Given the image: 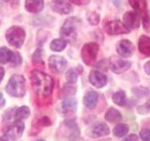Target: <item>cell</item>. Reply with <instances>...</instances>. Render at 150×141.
<instances>
[{"label":"cell","mask_w":150,"mask_h":141,"mask_svg":"<svg viewBox=\"0 0 150 141\" xmlns=\"http://www.w3.org/2000/svg\"><path fill=\"white\" fill-rule=\"evenodd\" d=\"M98 100V94L95 90H89L86 93L83 97V105L88 109H93L96 106Z\"/></svg>","instance_id":"e0dca14e"},{"label":"cell","mask_w":150,"mask_h":141,"mask_svg":"<svg viewBox=\"0 0 150 141\" xmlns=\"http://www.w3.org/2000/svg\"><path fill=\"white\" fill-rule=\"evenodd\" d=\"M140 136L144 141H150V130L143 129L140 132Z\"/></svg>","instance_id":"1f68e13d"},{"label":"cell","mask_w":150,"mask_h":141,"mask_svg":"<svg viewBox=\"0 0 150 141\" xmlns=\"http://www.w3.org/2000/svg\"><path fill=\"white\" fill-rule=\"evenodd\" d=\"M140 16L136 11H127L123 16V24L129 30L137 29L140 26Z\"/></svg>","instance_id":"30bf717a"},{"label":"cell","mask_w":150,"mask_h":141,"mask_svg":"<svg viewBox=\"0 0 150 141\" xmlns=\"http://www.w3.org/2000/svg\"><path fill=\"white\" fill-rule=\"evenodd\" d=\"M139 51L143 55L150 56V38L147 36H141L139 39Z\"/></svg>","instance_id":"d6986e66"},{"label":"cell","mask_w":150,"mask_h":141,"mask_svg":"<svg viewBox=\"0 0 150 141\" xmlns=\"http://www.w3.org/2000/svg\"><path fill=\"white\" fill-rule=\"evenodd\" d=\"M81 25V20L78 17H69L65 21L62 27L60 29V33L66 39L75 38L77 34L78 28Z\"/></svg>","instance_id":"5b68a950"},{"label":"cell","mask_w":150,"mask_h":141,"mask_svg":"<svg viewBox=\"0 0 150 141\" xmlns=\"http://www.w3.org/2000/svg\"><path fill=\"white\" fill-rule=\"evenodd\" d=\"M43 0H25V6L27 11L31 13H39L43 9Z\"/></svg>","instance_id":"ac0fdd59"},{"label":"cell","mask_w":150,"mask_h":141,"mask_svg":"<svg viewBox=\"0 0 150 141\" xmlns=\"http://www.w3.org/2000/svg\"><path fill=\"white\" fill-rule=\"evenodd\" d=\"M38 141H44V140H42V139H40V140H38Z\"/></svg>","instance_id":"60d3db41"},{"label":"cell","mask_w":150,"mask_h":141,"mask_svg":"<svg viewBox=\"0 0 150 141\" xmlns=\"http://www.w3.org/2000/svg\"><path fill=\"white\" fill-rule=\"evenodd\" d=\"M149 111H150V100L145 103L144 105L138 107V112L140 114H146Z\"/></svg>","instance_id":"4dcf8cb0"},{"label":"cell","mask_w":150,"mask_h":141,"mask_svg":"<svg viewBox=\"0 0 150 141\" xmlns=\"http://www.w3.org/2000/svg\"><path fill=\"white\" fill-rule=\"evenodd\" d=\"M4 73H5V72H4V69H3V67H1V80H3V77H4Z\"/></svg>","instance_id":"f35d334b"},{"label":"cell","mask_w":150,"mask_h":141,"mask_svg":"<svg viewBox=\"0 0 150 141\" xmlns=\"http://www.w3.org/2000/svg\"><path fill=\"white\" fill-rule=\"evenodd\" d=\"M6 91L12 97H23L25 94V79L23 75L14 74L9 78Z\"/></svg>","instance_id":"7a4b0ae2"},{"label":"cell","mask_w":150,"mask_h":141,"mask_svg":"<svg viewBox=\"0 0 150 141\" xmlns=\"http://www.w3.org/2000/svg\"><path fill=\"white\" fill-rule=\"evenodd\" d=\"M11 67H18L19 65H21L22 63V56L21 55L18 53V52H13L12 54V58L11 60Z\"/></svg>","instance_id":"f1b7e54d"},{"label":"cell","mask_w":150,"mask_h":141,"mask_svg":"<svg viewBox=\"0 0 150 141\" xmlns=\"http://www.w3.org/2000/svg\"><path fill=\"white\" fill-rule=\"evenodd\" d=\"M109 66L110 69L114 72L115 73H123L125 72H127L131 66V62L128 60L122 59L118 56H112L110 58V62H109Z\"/></svg>","instance_id":"52a82bcc"},{"label":"cell","mask_w":150,"mask_h":141,"mask_svg":"<svg viewBox=\"0 0 150 141\" xmlns=\"http://www.w3.org/2000/svg\"><path fill=\"white\" fill-rule=\"evenodd\" d=\"M112 102H114L115 105H119V106H123L125 105V103L127 102V98H126V93L123 90H118L116 91L114 95H112Z\"/></svg>","instance_id":"cb8c5ba5"},{"label":"cell","mask_w":150,"mask_h":141,"mask_svg":"<svg viewBox=\"0 0 150 141\" xmlns=\"http://www.w3.org/2000/svg\"><path fill=\"white\" fill-rule=\"evenodd\" d=\"M51 8L54 11L63 15L69 14L72 11L71 5L68 2V0H53L51 2Z\"/></svg>","instance_id":"4fadbf2b"},{"label":"cell","mask_w":150,"mask_h":141,"mask_svg":"<svg viewBox=\"0 0 150 141\" xmlns=\"http://www.w3.org/2000/svg\"><path fill=\"white\" fill-rule=\"evenodd\" d=\"M3 1H8V0H3Z\"/></svg>","instance_id":"b9f144b4"},{"label":"cell","mask_w":150,"mask_h":141,"mask_svg":"<svg viewBox=\"0 0 150 141\" xmlns=\"http://www.w3.org/2000/svg\"><path fill=\"white\" fill-rule=\"evenodd\" d=\"M135 47L132 44V42L128 40H122L118 41L116 45V51L121 56L124 58H129L132 56Z\"/></svg>","instance_id":"7c38bea8"},{"label":"cell","mask_w":150,"mask_h":141,"mask_svg":"<svg viewBox=\"0 0 150 141\" xmlns=\"http://www.w3.org/2000/svg\"><path fill=\"white\" fill-rule=\"evenodd\" d=\"M13 52H11L7 47H1L0 49V62L1 64H6L8 62H11L12 58Z\"/></svg>","instance_id":"7402d4cb"},{"label":"cell","mask_w":150,"mask_h":141,"mask_svg":"<svg viewBox=\"0 0 150 141\" xmlns=\"http://www.w3.org/2000/svg\"><path fill=\"white\" fill-rule=\"evenodd\" d=\"M29 115H30L29 108L27 106H21V107H19L18 109H16L14 119L17 121H21L22 120L27 119V118L29 117Z\"/></svg>","instance_id":"44dd1931"},{"label":"cell","mask_w":150,"mask_h":141,"mask_svg":"<svg viewBox=\"0 0 150 141\" xmlns=\"http://www.w3.org/2000/svg\"><path fill=\"white\" fill-rule=\"evenodd\" d=\"M0 141H9V140H8V139L7 137H5V136L3 135V136H2V137H1V138H0Z\"/></svg>","instance_id":"ab89813d"},{"label":"cell","mask_w":150,"mask_h":141,"mask_svg":"<svg viewBox=\"0 0 150 141\" xmlns=\"http://www.w3.org/2000/svg\"><path fill=\"white\" fill-rule=\"evenodd\" d=\"M49 68L52 72L55 73H61L67 68L68 62L63 56H51L49 58Z\"/></svg>","instance_id":"ba28073f"},{"label":"cell","mask_w":150,"mask_h":141,"mask_svg":"<svg viewBox=\"0 0 150 141\" xmlns=\"http://www.w3.org/2000/svg\"><path fill=\"white\" fill-rule=\"evenodd\" d=\"M30 79L34 90L38 95L48 97L54 89V79L49 74L44 73L39 70H32Z\"/></svg>","instance_id":"6da1fadb"},{"label":"cell","mask_w":150,"mask_h":141,"mask_svg":"<svg viewBox=\"0 0 150 141\" xmlns=\"http://www.w3.org/2000/svg\"><path fill=\"white\" fill-rule=\"evenodd\" d=\"M40 122H41V124L43 125V126H49V125L51 124V121H50V120H49V118H47V117L42 118L41 120H40Z\"/></svg>","instance_id":"d590c367"},{"label":"cell","mask_w":150,"mask_h":141,"mask_svg":"<svg viewBox=\"0 0 150 141\" xmlns=\"http://www.w3.org/2000/svg\"><path fill=\"white\" fill-rule=\"evenodd\" d=\"M129 133V127L128 125H126L124 123H120L117 124L114 130H112V134H114L117 137H122V136L126 135Z\"/></svg>","instance_id":"d4e9b609"},{"label":"cell","mask_w":150,"mask_h":141,"mask_svg":"<svg viewBox=\"0 0 150 141\" xmlns=\"http://www.w3.org/2000/svg\"><path fill=\"white\" fill-rule=\"evenodd\" d=\"M70 2H72L75 5H78V6H83V5H86L90 2V0H69Z\"/></svg>","instance_id":"836d02e7"},{"label":"cell","mask_w":150,"mask_h":141,"mask_svg":"<svg viewBox=\"0 0 150 141\" xmlns=\"http://www.w3.org/2000/svg\"><path fill=\"white\" fill-rule=\"evenodd\" d=\"M42 52H41V49H37L36 52L34 53L32 56V59L34 61V63H37V64H43V61H42Z\"/></svg>","instance_id":"f546056e"},{"label":"cell","mask_w":150,"mask_h":141,"mask_svg":"<svg viewBox=\"0 0 150 141\" xmlns=\"http://www.w3.org/2000/svg\"><path fill=\"white\" fill-rule=\"evenodd\" d=\"M78 75L79 72L77 69H69L66 73V79L69 84H74L77 81Z\"/></svg>","instance_id":"4316f807"},{"label":"cell","mask_w":150,"mask_h":141,"mask_svg":"<svg viewBox=\"0 0 150 141\" xmlns=\"http://www.w3.org/2000/svg\"><path fill=\"white\" fill-rule=\"evenodd\" d=\"M89 82L96 88H103L107 84V76L98 70H92L89 73Z\"/></svg>","instance_id":"9a60e30c"},{"label":"cell","mask_w":150,"mask_h":141,"mask_svg":"<svg viewBox=\"0 0 150 141\" xmlns=\"http://www.w3.org/2000/svg\"><path fill=\"white\" fill-rule=\"evenodd\" d=\"M87 135L89 136L94 138H97V137H101V136H105L108 135L110 134V129L105 123H98L91 126L90 128L87 130Z\"/></svg>","instance_id":"8fae6325"},{"label":"cell","mask_w":150,"mask_h":141,"mask_svg":"<svg viewBox=\"0 0 150 141\" xmlns=\"http://www.w3.org/2000/svg\"><path fill=\"white\" fill-rule=\"evenodd\" d=\"M144 70L146 73L150 74V61H148V62L144 64Z\"/></svg>","instance_id":"8d00e7d4"},{"label":"cell","mask_w":150,"mask_h":141,"mask_svg":"<svg viewBox=\"0 0 150 141\" xmlns=\"http://www.w3.org/2000/svg\"><path fill=\"white\" fill-rule=\"evenodd\" d=\"M6 39L11 46L15 48H20L25 39V31L20 26H13L7 30Z\"/></svg>","instance_id":"3957f363"},{"label":"cell","mask_w":150,"mask_h":141,"mask_svg":"<svg viewBox=\"0 0 150 141\" xmlns=\"http://www.w3.org/2000/svg\"><path fill=\"white\" fill-rule=\"evenodd\" d=\"M67 46V41L63 39H55L51 42L50 48L54 52L63 51Z\"/></svg>","instance_id":"603a6c76"},{"label":"cell","mask_w":150,"mask_h":141,"mask_svg":"<svg viewBox=\"0 0 150 141\" xmlns=\"http://www.w3.org/2000/svg\"><path fill=\"white\" fill-rule=\"evenodd\" d=\"M0 98H1V105H0V106L3 107L5 105V100H4V97H3V94L2 93L0 94Z\"/></svg>","instance_id":"74e56055"},{"label":"cell","mask_w":150,"mask_h":141,"mask_svg":"<svg viewBox=\"0 0 150 141\" xmlns=\"http://www.w3.org/2000/svg\"><path fill=\"white\" fill-rule=\"evenodd\" d=\"M98 50H100V47L96 42H88V43L84 44L81 52V56L83 62L90 67L95 65L97 62Z\"/></svg>","instance_id":"277c9868"},{"label":"cell","mask_w":150,"mask_h":141,"mask_svg":"<svg viewBox=\"0 0 150 141\" xmlns=\"http://www.w3.org/2000/svg\"><path fill=\"white\" fill-rule=\"evenodd\" d=\"M76 92V88L70 85H65L61 88V91L59 93V98H69V96H72Z\"/></svg>","instance_id":"484cf974"},{"label":"cell","mask_w":150,"mask_h":141,"mask_svg":"<svg viewBox=\"0 0 150 141\" xmlns=\"http://www.w3.org/2000/svg\"><path fill=\"white\" fill-rule=\"evenodd\" d=\"M105 120L110 122H118L122 120L121 113L115 108H109L105 114Z\"/></svg>","instance_id":"ffe728a7"},{"label":"cell","mask_w":150,"mask_h":141,"mask_svg":"<svg viewBox=\"0 0 150 141\" xmlns=\"http://www.w3.org/2000/svg\"><path fill=\"white\" fill-rule=\"evenodd\" d=\"M105 32L109 35H120V34H127L129 30L125 26V25L119 20H112L106 22L103 26Z\"/></svg>","instance_id":"8992f818"},{"label":"cell","mask_w":150,"mask_h":141,"mask_svg":"<svg viewBox=\"0 0 150 141\" xmlns=\"http://www.w3.org/2000/svg\"><path fill=\"white\" fill-rule=\"evenodd\" d=\"M142 20H143L144 29L146 32H150V16L144 18V19H142Z\"/></svg>","instance_id":"d6a6232c"},{"label":"cell","mask_w":150,"mask_h":141,"mask_svg":"<svg viewBox=\"0 0 150 141\" xmlns=\"http://www.w3.org/2000/svg\"><path fill=\"white\" fill-rule=\"evenodd\" d=\"M86 19L88 23L90 24L92 26H97L98 23H100V15H98V13L95 12V11H92V12H89L87 13L86 15Z\"/></svg>","instance_id":"83f0119b"},{"label":"cell","mask_w":150,"mask_h":141,"mask_svg":"<svg viewBox=\"0 0 150 141\" xmlns=\"http://www.w3.org/2000/svg\"><path fill=\"white\" fill-rule=\"evenodd\" d=\"M122 141H139V137L136 135L132 134V135H129L128 136H126Z\"/></svg>","instance_id":"e575fe53"},{"label":"cell","mask_w":150,"mask_h":141,"mask_svg":"<svg viewBox=\"0 0 150 141\" xmlns=\"http://www.w3.org/2000/svg\"><path fill=\"white\" fill-rule=\"evenodd\" d=\"M23 130H25V124L22 121H16L8 127L3 135L8 140H16L22 136Z\"/></svg>","instance_id":"9c48e42d"},{"label":"cell","mask_w":150,"mask_h":141,"mask_svg":"<svg viewBox=\"0 0 150 141\" xmlns=\"http://www.w3.org/2000/svg\"><path fill=\"white\" fill-rule=\"evenodd\" d=\"M77 109V101L72 98H67L63 101L59 107V113L64 116H69L76 112Z\"/></svg>","instance_id":"5bb4252c"},{"label":"cell","mask_w":150,"mask_h":141,"mask_svg":"<svg viewBox=\"0 0 150 141\" xmlns=\"http://www.w3.org/2000/svg\"><path fill=\"white\" fill-rule=\"evenodd\" d=\"M130 6L132 7L136 11H138L142 19L149 17L148 11H147V4L146 0H129Z\"/></svg>","instance_id":"2e32d148"}]
</instances>
